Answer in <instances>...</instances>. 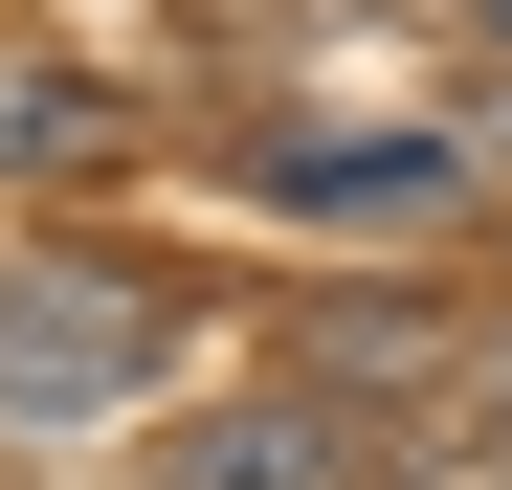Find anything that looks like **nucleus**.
I'll list each match as a JSON object with an SVG mask.
<instances>
[{"mask_svg": "<svg viewBox=\"0 0 512 490\" xmlns=\"http://www.w3.org/2000/svg\"><path fill=\"white\" fill-rule=\"evenodd\" d=\"M446 179H468L446 134H290L268 156V201H312V223H379V201H446Z\"/></svg>", "mask_w": 512, "mask_h": 490, "instance_id": "3", "label": "nucleus"}, {"mask_svg": "<svg viewBox=\"0 0 512 490\" xmlns=\"http://www.w3.org/2000/svg\"><path fill=\"white\" fill-rule=\"evenodd\" d=\"M490 23H512V0H490Z\"/></svg>", "mask_w": 512, "mask_h": 490, "instance_id": "6", "label": "nucleus"}, {"mask_svg": "<svg viewBox=\"0 0 512 490\" xmlns=\"http://www.w3.org/2000/svg\"><path fill=\"white\" fill-rule=\"evenodd\" d=\"M112 156V90L90 67H0V179H90Z\"/></svg>", "mask_w": 512, "mask_h": 490, "instance_id": "4", "label": "nucleus"}, {"mask_svg": "<svg viewBox=\"0 0 512 490\" xmlns=\"http://www.w3.org/2000/svg\"><path fill=\"white\" fill-rule=\"evenodd\" d=\"M134 379H179V312H156L134 268H0V424H112Z\"/></svg>", "mask_w": 512, "mask_h": 490, "instance_id": "1", "label": "nucleus"}, {"mask_svg": "<svg viewBox=\"0 0 512 490\" xmlns=\"http://www.w3.org/2000/svg\"><path fill=\"white\" fill-rule=\"evenodd\" d=\"M490 401H512V335H490Z\"/></svg>", "mask_w": 512, "mask_h": 490, "instance_id": "5", "label": "nucleus"}, {"mask_svg": "<svg viewBox=\"0 0 512 490\" xmlns=\"http://www.w3.org/2000/svg\"><path fill=\"white\" fill-rule=\"evenodd\" d=\"M379 446H357V401L334 379H245V401H201L179 446H156V490H357Z\"/></svg>", "mask_w": 512, "mask_h": 490, "instance_id": "2", "label": "nucleus"}, {"mask_svg": "<svg viewBox=\"0 0 512 490\" xmlns=\"http://www.w3.org/2000/svg\"><path fill=\"white\" fill-rule=\"evenodd\" d=\"M490 134H512V112H490Z\"/></svg>", "mask_w": 512, "mask_h": 490, "instance_id": "7", "label": "nucleus"}]
</instances>
